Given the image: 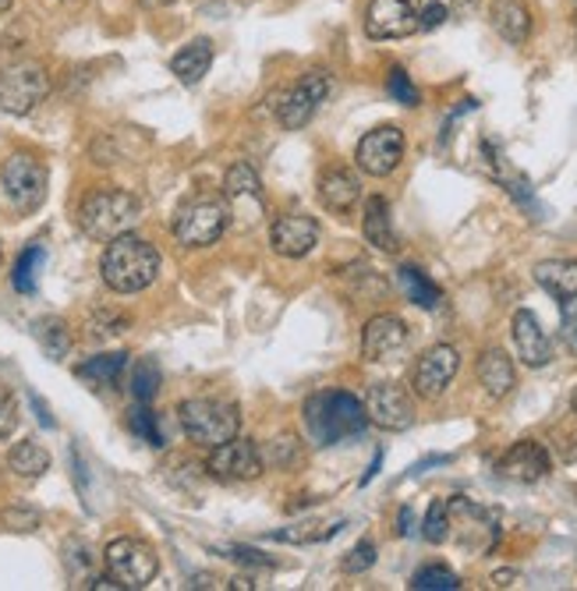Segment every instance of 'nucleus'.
<instances>
[{
	"label": "nucleus",
	"instance_id": "f257e3e1",
	"mask_svg": "<svg viewBox=\"0 0 577 591\" xmlns=\"http://www.w3.org/2000/svg\"><path fill=\"white\" fill-rule=\"evenodd\" d=\"M103 283L117 294H139L160 277V252L146 237H135L131 231L114 241H106L103 252Z\"/></svg>",
	"mask_w": 577,
	"mask_h": 591
},
{
	"label": "nucleus",
	"instance_id": "f03ea898",
	"mask_svg": "<svg viewBox=\"0 0 577 591\" xmlns=\"http://www.w3.org/2000/svg\"><path fill=\"white\" fill-rule=\"evenodd\" d=\"M366 426H369L366 404H361L355 393L326 390V393L309 397V404H305V429L319 447H333V443H341V439L361 436Z\"/></svg>",
	"mask_w": 577,
	"mask_h": 591
},
{
	"label": "nucleus",
	"instance_id": "7ed1b4c3",
	"mask_svg": "<svg viewBox=\"0 0 577 591\" xmlns=\"http://www.w3.org/2000/svg\"><path fill=\"white\" fill-rule=\"evenodd\" d=\"M142 217V206L131 192L125 188H96L85 195V202L79 209V227L85 237L93 241H114L120 234H128Z\"/></svg>",
	"mask_w": 577,
	"mask_h": 591
},
{
	"label": "nucleus",
	"instance_id": "20e7f679",
	"mask_svg": "<svg viewBox=\"0 0 577 591\" xmlns=\"http://www.w3.org/2000/svg\"><path fill=\"white\" fill-rule=\"evenodd\" d=\"M181 415V429L188 432L192 443H199L206 450L227 443L234 439L241 429V415H238V404L231 401H220V397H195L185 401L177 407Z\"/></svg>",
	"mask_w": 577,
	"mask_h": 591
},
{
	"label": "nucleus",
	"instance_id": "39448f33",
	"mask_svg": "<svg viewBox=\"0 0 577 591\" xmlns=\"http://www.w3.org/2000/svg\"><path fill=\"white\" fill-rule=\"evenodd\" d=\"M231 223V206L220 195H195L174 217V237L185 248H209L223 237Z\"/></svg>",
	"mask_w": 577,
	"mask_h": 591
},
{
	"label": "nucleus",
	"instance_id": "423d86ee",
	"mask_svg": "<svg viewBox=\"0 0 577 591\" xmlns=\"http://www.w3.org/2000/svg\"><path fill=\"white\" fill-rule=\"evenodd\" d=\"M50 93V74L39 60H14L0 71V111L25 117Z\"/></svg>",
	"mask_w": 577,
	"mask_h": 591
},
{
	"label": "nucleus",
	"instance_id": "0eeeda50",
	"mask_svg": "<svg viewBox=\"0 0 577 591\" xmlns=\"http://www.w3.org/2000/svg\"><path fill=\"white\" fill-rule=\"evenodd\" d=\"M103 559H106V573L120 588H146L160 573V559L153 553V545L142 538H114L106 545Z\"/></svg>",
	"mask_w": 577,
	"mask_h": 591
},
{
	"label": "nucleus",
	"instance_id": "6e6552de",
	"mask_svg": "<svg viewBox=\"0 0 577 591\" xmlns=\"http://www.w3.org/2000/svg\"><path fill=\"white\" fill-rule=\"evenodd\" d=\"M47 166L28 153H14L4 171H0V185H4L8 202L19 209V213H36V209L47 202Z\"/></svg>",
	"mask_w": 577,
	"mask_h": 591
},
{
	"label": "nucleus",
	"instance_id": "1a4fd4ad",
	"mask_svg": "<svg viewBox=\"0 0 577 591\" xmlns=\"http://www.w3.org/2000/svg\"><path fill=\"white\" fill-rule=\"evenodd\" d=\"M447 518H450V535L458 538L464 549L472 553H493L499 542V518L493 510L472 503L468 496L447 499Z\"/></svg>",
	"mask_w": 577,
	"mask_h": 591
},
{
	"label": "nucleus",
	"instance_id": "9d476101",
	"mask_svg": "<svg viewBox=\"0 0 577 591\" xmlns=\"http://www.w3.org/2000/svg\"><path fill=\"white\" fill-rule=\"evenodd\" d=\"M458 372H461V351H458V347H453V344H436L415 361L412 386H415L418 397L436 401V397H443V393L450 390V383L458 379Z\"/></svg>",
	"mask_w": 577,
	"mask_h": 591
},
{
	"label": "nucleus",
	"instance_id": "9b49d317",
	"mask_svg": "<svg viewBox=\"0 0 577 591\" xmlns=\"http://www.w3.org/2000/svg\"><path fill=\"white\" fill-rule=\"evenodd\" d=\"M206 472L217 482H252L263 475V453L252 439H227L209 450Z\"/></svg>",
	"mask_w": 577,
	"mask_h": 591
},
{
	"label": "nucleus",
	"instance_id": "f8f14e48",
	"mask_svg": "<svg viewBox=\"0 0 577 591\" xmlns=\"http://www.w3.org/2000/svg\"><path fill=\"white\" fill-rule=\"evenodd\" d=\"M330 89H333L330 71H309V74H301V79L295 82V89H291V93H287L284 103H280V125H284L287 131L305 128L309 120L315 117V111L326 103Z\"/></svg>",
	"mask_w": 577,
	"mask_h": 591
},
{
	"label": "nucleus",
	"instance_id": "ddd939ff",
	"mask_svg": "<svg viewBox=\"0 0 577 591\" xmlns=\"http://www.w3.org/2000/svg\"><path fill=\"white\" fill-rule=\"evenodd\" d=\"M366 415L379 429L404 432L415 426V401L401 383H372L366 397Z\"/></svg>",
	"mask_w": 577,
	"mask_h": 591
},
{
	"label": "nucleus",
	"instance_id": "4468645a",
	"mask_svg": "<svg viewBox=\"0 0 577 591\" xmlns=\"http://www.w3.org/2000/svg\"><path fill=\"white\" fill-rule=\"evenodd\" d=\"M422 0H369L366 8V36L369 39H404L418 33Z\"/></svg>",
	"mask_w": 577,
	"mask_h": 591
},
{
	"label": "nucleus",
	"instance_id": "2eb2a0df",
	"mask_svg": "<svg viewBox=\"0 0 577 591\" xmlns=\"http://www.w3.org/2000/svg\"><path fill=\"white\" fill-rule=\"evenodd\" d=\"M358 166L369 177H386L401 166L404 160V131L397 125H379L369 135H361V142L355 149Z\"/></svg>",
	"mask_w": 577,
	"mask_h": 591
},
{
	"label": "nucleus",
	"instance_id": "dca6fc26",
	"mask_svg": "<svg viewBox=\"0 0 577 591\" xmlns=\"http://www.w3.org/2000/svg\"><path fill=\"white\" fill-rule=\"evenodd\" d=\"M407 340H412V333H407V323L397 320V315H372L361 329V355L369 361H397L404 351H407Z\"/></svg>",
	"mask_w": 577,
	"mask_h": 591
},
{
	"label": "nucleus",
	"instance_id": "f3484780",
	"mask_svg": "<svg viewBox=\"0 0 577 591\" xmlns=\"http://www.w3.org/2000/svg\"><path fill=\"white\" fill-rule=\"evenodd\" d=\"M550 467H553L550 450H545L539 439H521V443H513L504 457L496 461V475L518 485H535L550 475Z\"/></svg>",
	"mask_w": 577,
	"mask_h": 591
},
{
	"label": "nucleus",
	"instance_id": "a211bd4d",
	"mask_svg": "<svg viewBox=\"0 0 577 591\" xmlns=\"http://www.w3.org/2000/svg\"><path fill=\"white\" fill-rule=\"evenodd\" d=\"M269 245L284 259H305L319 245V223L305 213H284L269 227Z\"/></svg>",
	"mask_w": 577,
	"mask_h": 591
},
{
	"label": "nucleus",
	"instance_id": "6ab92c4d",
	"mask_svg": "<svg viewBox=\"0 0 577 591\" xmlns=\"http://www.w3.org/2000/svg\"><path fill=\"white\" fill-rule=\"evenodd\" d=\"M513 347H518V358L524 361L528 369H545L553 361L550 333L542 329L539 315L528 312V309L513 312Z\"/></svg>",
	"mask_w": 577,
	"mask_h": 591
},
{
	"label": "nucleus",
	"instance_id": "aec40b11",
	"mask_svg": "<svg viewBox=\"0 0 577 591\" xmlns=\"http://www.w3.org/2000/svg\"><path fill=\"white\" fill-rule=\"evenodd\" d=\"M315 192H319V202H323L330 213H351L361 199V181L347 171V166H330V171L319 174Z\"/></svg>",
	"mask_w": 577,
	"mask_h": 591
},
{
	"label": "nucleus",
	"instance_id": "412c9836",
	"mask_svg": "<svg viewBox=\"0 0 577 591\" xmlns=\"http://www.w3.org/2000/svg\"><path fill=\"white\" fill-rule=\"evenodd\" d=\"M478 383L489 393L493 401H504L507 393L518 386V372H513V361L507 358L504 347H489L478 358Z\"/></svg>",
	"mask_w": 577,
	"mask_h": 591
},
{
	"label": "nucleus",
	"instance_id": "4be33fe9",
	"mask_svg": "<svg viewBox=\"0 0 577 591\" xmlns=\"http://www.w3.org/2000/svg\"><path fill=\"white\" fill-rule=\"evenodd\" d=\"M489 25L496 28L499 39L510 43V47H521V43L531 36V11L521 4V0H493Z\"/></svg>",
	"mask_w": 577,
	"mask_h": 591
},
{
	"label": "nucleus",
	"instance_id": "5701e85b",
	"mask_svg": "<svg viewBox=\"0 0 577 591\" xmlns=\"http://www.w3.org/2000/svg\"><path fill=\"white\" fill-rule=\"evenodd\" d=\"M361 234H366V241L372 248L393 255L401 248L397 241V231H393V220H390V202L383 199V195H372V199L366 202V217H361Z\"/></svg>",
	"mask_w": 577,
	"mask_h": 591
},
{
	"label": "nucleus",
	"instance_id": "b1692460",
	"mask_svg": "<svg viewBox=\"0 0 577 591\" xmlns=\"http://www.w3.org/2000/svg\"><path fill=\"white\" fill-rule=\"evenodd\" d=\"M209 65H212V43L206 36H199V39H192L185 50L174 54L171 71L177 74L181 85H199L209 74Z\"/></svg>",
	"mask_w": 577,
	"mask_h": 591
},
{
	"label": "nucleus",
	"instance_id": "393cba45",
	"mask_svg": "<svg viewBox=\"0 0 577 591\" xmlns=\"http://www.w3.org/2000/svg\"><path fill=\"white\" fill-rule=\"evenodd\" d=\"M535 283L556 301L577 294V259H550L535 266Z\"/></svg>",
	"mask_w": 577,
	"mask_h": 591
},
{
	"label": "nucleus",
	"instance_id": "a878e982",
	"mask_svg": "<svg viewBox=\"0 0 577 591\" xmlns=\"http://www.w3.org/2000/svg\"><path fill=\"white\" fill-rule=\"evenodd\" d=\"M397 280H401L404 298L412 301V305L425 309V312L439 309V301H443V291H439V287L429 280V273H422L418 266H401L397 269Z\"/></svg>",
	"mask_w": 577,
	"mask_h": 591
},
{
	"label": "nucleus",
	"instance_id": "bb28decb",
	"mask_svg": "<svg viewBox=\"0 0 577 591\" xmlns=\"http://www.w3.org/2000/svg\"><path fill=\"white\" fill-rule=\"evenodd\" d=\"M125 369H128V355L125 351H111V355H96V358L82 361L74 372H79V379H85V383H93V386H117L120 375H125Z\"/></svg>",
	"mask_w": 577,
	"mask_h": 591
},
{
	"label": "nucleus",
	"instance_id": "cd10ccee",
	"mask_svg": "<svg viewBox=\"0 0 577 591\" xmlns=\"http://www.w3.org/2000/svg\"><path fill=\"white\" fill-rule=\"evenodd\" d=\"M8 467L19 478H43L47 475V467H50V453L43 450L39 443H33V439H22V443H14L11 453H8Z\"/></svg>",
	"mask_w": 577,
	"mask_h": 591
},
{
	"label": "nucleus",
	"instance_id": "c85d7f7f",
	"mask_svg": "<svg viewBox=\"0 0 577 591\" xmlns=\"http://www.w3.org/2000/svg\"><path fill=\"white\" fill-rule=\"evenodd\" d=\"M223 195L227 199H255L259 202L263 199V185H259V174H255V166L245 163V160H238L231 171H227L223 177Z\"/></svg>",
	"mask_w": 577,
	"mask_h": 591
},
{
	"label": "nucleus",
	"instance_id": "c756f323",
	"mask_svg": "<svg viewBox=\"0 0 577 591\" xmlns=\"http://www.w3.org/2000/svg\"><path fill=\"white\" fill-rule=\"evenodd\" d=\"M47 263V252H43V245H28L22 255H19V263H14L11 269V283H14V291H22V294H33L36 291V280H39V266Z\"/></svg>",
	"mask_w": 577,
	"mask_h": 591
},
{
	"label": "nucleus",
	"instance_id": "7c9ffc66",
	"mask_svg": "<svg viewBox=\"0 0 577 591\" xmlns=\"http://www.w3.org/2000/svg\"><path fill=\"white\" fill-rule=\"evenodd\" d=\"M36 337L43 344V351H47V358H54V361H60L71 351V333H68L65 320H57V315L36 323Z\"/></svg>",
	"mask_w": 577,
	"mask_h": 591
},
{
	"label": "nucleus",
	"instance_id": "2f4dec72",
	"mask_svg": "<svg viewBox=\"0 0 577 591\" xmlns=\"http://www.w3.org/2000/svg\"><path fill=\"white\" fill-rule=\"evenodd\" d=\"M128 390L131 397L139 404H149L160 393V366L153 358H142L139 366L131 369V379H128Z\"/></svg>",
	"mask_w": 577,
	"mask_h": 591
},
{
	"label": "nucleus",
	"instance_id": "473e14b6",
	"mask_svg": "<svg viewBox=\"0 0 577 591\" xmlns=\"http://www.w3.org/2000/svg\"><path fill=\"white\" fill-rule=\"evenodd\" d=\"M412 588L415 591H453V588H461V578L443 564H429L412 578Z\"/></svg>",
	"mask_w": 577,
	"mask_h": 591
},
{
	"label": "nucleus",
	"instance_id": "72a5a7b5",
	"mask_svg": "<svg viewBox=\"0 0 577 591\" xmlns=\"http://www.w3.org/2000/svg\"><path fill=\"white\" fill-rule=\"evenodd\" d=\"M128 429L142 439V443H149V447H163V432H160V421H157V415L149 412L146 404H139L135 412L128 415Z\"/></svg>",
	"mask_w": 577,
	"mask_h": 591
},
{
	"label": "nucleus",
	"instance_id": "f704fd0d",
	"mask_svg": "<svg viewBox=\"0 0 577 591\" xmlns=\"http://www.w3.org/2000/svg\"><path fill=\"white\" fill-rule=\"evenodd\" d=\"M422 535H425V542H432V545H443L450 538L447 499H436V503L429 507V513H425V521H422Z\"/></svg>",
	"mask_w": 577,
	"mask_h": 591
},
{
	"label": "nucleus",
	"instance_id": "c9c22d12",
	"mask_svg": "<svg viewBox=\"0 0 577 591\" xmlns=\"http://www.w3.org/2000/svg\"><path fill=\"white\" fill-rule=\"evenodd\" d=\"M386 93L401 103V107H418V89H415V82L407 79V71L404 68H390V74H386Z\"/></svg>",
	"mask_w": 577,
	"mask_h": 591
},
{
	"label": "nucleus",
	"instance_id": "e433bc0d",
	"mask_svg": "<svg viewBox=\"0 0 577 591\" xmlns=\"http://www.w3.org/2000/svg\"><path fill=\"white\" fill-rule=\"evenodd\" d=\"M43 521V513L36 507H25V503H14L4 510V524L11 528V532H36Z\"/></svg>",
	"mask_w": 577,
	"mask_h": 591
},
{
	"label": "nucleus",
	"instance_id": "4c0bfd02",
	"mask_svg": "<svg viewBox=\"0 0 577 591\" xmlns=\"http://www.w3.org/2000/svg\"><path fill=\"white\" fill-rule=\"evenodd\" d=\"M372 564H376V545H372L369 538H361L355 549L344 556L341 567H344V573H366Z\"/></svg>",
	"mask_w": 577,
	"mask_h": 591
},
{
	"label": "nucleus",
	"instance_id": "58836bf2",
	"mask_svg": "<svg viewBox=\"0 0 577 591\" xmlns=\"http://www.w3.org/2000/svg\"><path fill=\"white\" fill-rule=\"evenodd\" d=\"M559 323H564V340H567V347L577 355V294L559 301Z\"/></svg>",
	"mask_w": 577,
	"mask_h": 591
},
{
	"label": "nucleus",
	"instance_id": "ea45409f",
	"mask_svg": "<svg viewBox=\"0 0 577 591\" xmlns=\"http://www.w3.org/2000/svg\"><path fill=\"white\" fill-rule=\"evenodd\" d=\"M14 429H19V404H14L11 393L0 386V439H8Z\"/></svg>",
	"mask_w": 577,
	"mask_h": 591
},
{
	"label": "nucleus",
	"instance_id": "a19ab883",
	"mask_svg": "<svg viewBox=\"0 0 577 591\" xmlns=\"http://www.w3.org/2000/svg\"><path fill=\"white\" fill-rule=\"evenodd\" d=\"M447 19H450L447 4H439V0H432V4H425V8L418 11V28H425V33H432V28H439Z\"/></svg>",
	"mask_w": 577,
	"mask_h": 591
},
{
	"label": "nucleus",
	"instance_id": "79ce46f5",
	"mask_svg": "<svg viewBox=\"0 0 577 591\" xmlns=\"http://www.w3.org/2000/svg\"><path fill=\"white\" fill-rule=\"evenodd\" d=\"M227 559H234V564H255V567H269V559L263 553L255 549H241V545H234V549H223Z\"/></svg>",
	"mask_w": 577,
	"mask_h": 591
},
{
	"label": "nucleus",
	"instance_id": "37998d69",
	"mask_svg": "<svg viewBox=\"0 0 577 591\" xmlns=\"http://www.w3.org/2000/svg\"><path fill=\"white\" fill-rule=\"evenodd\" d=\"M513 581H521L518 570H496V573H493V584H496V588H513Z\"/></svg>",
	"mask_w": 577,
	"mask_h": 591
},
{
	"label": "nucleus",
	"instance_id": "c03bdc74",
	"mask_svg": "<svg viewBox=\"0 0 577 591\" xmlns=\"http://www.w3.org/2000/svg\"><path fill=\"white\" fill-rule=\"evenodd\" d=\"M33 407H36V415H39L43 426H47V429H54V426H57V421L50 418V412H47V404H43V401L36 397V393H33Z\"/></svg>",
	"mask_w": 577,
	"mask_h": 591
},
{
	"label": "nucleus",
	"instance_id": "a18cd8bd",
	"mask_svg": "<svg viewBox=\"0 0 577 591\" xmlns=\"http://www.w3.org/2000/svg\"><path fill=\"white\" fill-rule=\"evenodd\" d=\"M397 535H412V507H401V518H397Z\"/></svg>",
	"mask_w": 577,
	"mask_h": 591
},
{
	"label": "nucleus",
	"instance_id": "49530a36",
	"mask_svg": "<svg viewBox=\"0 0 577 591\" xmlns=\"http://www.w3.org/2000/svg\"><path fill=\"white\" fill-rule=\"evenodd\" d=\"M379 464H383V453H376V461H372V467L366 472V478H361V485H369L372 478H376V472H379Z\"/></svg>",
	"mask_w": 577,
	"mask_h": 591
},
{
	"label": "nucleus",
	"instance_id": "de8ad7c7",
	"mask_svg": "<svg viewBox=\"0 0 577 591\" xmlns=\"http://www.w3.org/2000/svg\"><path fill=\"white\" fill-rule=\"evenodd\" d=\"M231 588H238V591H241V588H245V591H252L255 584H252V578H234V581H231Z\"/></svg>",
	"mask_w": 577,
	"mask_h": 591
},
{
	"label": "nucleus",
	"instance_id": "09e8293b",
	"mask_svg": "<svg viewBox=\"0 0 577 591\" xmlns=\"http://www.w3.org/2000/svg\"><path fill=\"white\" fill-rule=\"evenodd\" d=\"M142 4H149V8H157V4H171V0H142Z\"/></svg>",
	"mask_w": 577,
	"mask_h": 591
},
{
	"label": "nucleus",
	"instance_id": "8fccbe9b",
	"mask_svg": "<svg viewBox=\"0 0 577 591\" xmlns=\"http://www.w3.org/2000/svg\"><path fill=\"white\" fill-rule=\"evenodd\" d=\"M11 4H14V0H0V11H8Z\"/></svg>",
	"mask_w": 577,
	"mask_h": 591
},
{
	"label": "nucleus",
	"instance_id": "3c124183",
	"mask_svg": "<svg viewBox=\"0 0 577 591\" xmlns=\"http://www.w3.org/2000/svg\"><path fill=\"white\" fill-rule=\"evenodd\" d=\"M570 404H574V415H577V390H574V401Z\"/></svg>",
	"mask_w": 577,
	"mask_h": 591
}]
</instances>
